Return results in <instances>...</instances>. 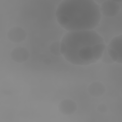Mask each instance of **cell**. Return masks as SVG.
<instances>
[{"label": "cell", "mask_w": 122, "mask_h": 122, "mask_svg": "<svg viewBox=\"0 0 122 122\" xmlns=\"http://www.w3.org/2000/svg\"><path fill=\"white\" fill-rule=\"evenodd\" d=\"M61 53L71 64L86 66L96 63L106 48L104 39L92 30L68 31L60 42Z\"/></svg>", "instance_id": "obj_1"}, {"label": "cell", "mask_w": 122, "mask_h": 122, "mask_svg": "<svg viewBox=\"0 0 122 122\" xmlns=\"http://www.w3.org/2000/svg\"><path fill=\"white\" fill-rule=\"evenodd\" d=\"M55 15L59 25L68 31L92 30L102 17L100 6L92 0H63Z\"/></svg>", "instance_id": "obj_2"}, {"label": "cell", "mask_w": 122, "mask_h": 122, "mask_svg": "<svg viewBox=\"0 0 122 122\" xmlns=\"http://www.w3.org/2000/svg\"><path fill=\"white\" fill-rule=\"evenodd\" d=\"M122 35L114 37L106 47L107 53L111 57L113 62L118 63H122Z\"/></svg>", "instance_id": "obj_3"}, {"label": "cell", "mask_w": 122, "mask_h": 122, "mask_svg": "<svg viewBox=\"0 0 122 122\" xmlns=\"http://www.w3.org/2000/svg\"><path fill=\"white\" fill-rule=\"evenodd\" d=\"M101 14L108 17L117 15L120 10V6L117 2L112 0L103 1L100 6Z\"/></svg>", "instance_id": "obj_4"}, {"label": "cell", "mask_w": 122, "mask_h": 122, "mask_svg": "<svg viewBox=\"0 0 122 122\" xmlns=\"http://www.w3.org/2000/svg\"><path fill=\"white\" fill-rule=\"evenodd\" d=\"M27 36L25 30L20 27H13L7 32L8 39L14 43H20L23 41Z\"/></svg>", "instance_id": "obj_5"}, {"label": "cell", "mask_w": 122, "mask_h": 122, "mask_svg": "<svg viewBox=\"0 0 122 122\" xmlns=\"http://www.w3.org/2000/svg\"><path fill=\"white\" fill-rule=\"evenodd\" d=\"M11 59L17 63H23L26 61L30 57V52L27 49L22 47L14 48L10 53Z\"/></svg>", "instance_id": "obj_6"}, {"label": "cell", "mask_w": 122, "mask_h": 122, "mask_svg": "<svg viewBox=\"0 0 122 122\" xmlns=\"http://www.w3.org/2000/svg\"><path fill=\"white\" fill-rule=\"evenodd\" d=\"M59 111L64 115H70L73 114L77 109L76 102L71 99H64L58 105Z\"/></svg>", "instance_id": "obj_7"}, {"label": "cell", "mask_w": 122, "mask_h": 122, "mask_svg": "<svg viewBox=\"0 0 122 122\" xmlns=\"http://www.w3.org/2000/svg\"><path fill=\"white\" fill-rule=\"evenodd\" d=\"M87 90L91 96L98 97L102 96L104 94L106 88L104 85L101 82L95 81L92 82L89 85Z\"/></svg>", "instance_id": "obj_8"}, {"label": "cell", "mask_w": 122, "mask_h": 122, "mask_svg": "<svg viewBox=\"0 0 122 122\" xmlns=\"http://www.w3.org/2000/svg\"><path fill=\"white\" fill-rule=\"evenodd\" d=\"M49 50L50 52L56 56H60L61 53V47H60V42L54 41L52 42L49 46Z\"/></svg>", "instance_id": "obj_9"}, {"label": "cell", "mask_w": 122, "mask_h": 122, "mask_svg": "<svg viewBox=\"0 0 122 122\" xmlns=\"http://www.w3.org/2000/svg\"><path fill=\"white\" fill-rule=\"evenodd\" d=\"M101 58H102V62H103L105 64H111L114 62L111 59V57L109 56V55L107 53L106 48L102 55Z\"/></svg>", "instance_id": "obj_10"}, {"label": "cell", "mask_w": 122, "mask_h": 122, "mask_svg": "<svg viewBox=\"0 0 122 122\" xmlns=\"http://www.w3.org/2000/svg\"><path fill=\"white\" fill-rule=\"evenodd\" d=\"M97 109L101 113H104L107 111V107L104 103H100L97 106Z\"/></svg>", "instance_id": "obj_11"}, {"label": "cell", "mask_w": 122, "mask_h": 122, "mask_svg": "<svg viewBox=\"0 0 122 122\" xmlns=\"http://www.w3.org/2000/svg\"><path fill=\"white\" fill-rule=\"evenodd\" d=\"M43 61L44 63L46 65H49L51 63V60L49 58H45L43 60Z\"/></svg>", "instance_id": "obj_12"}]
</instances>
